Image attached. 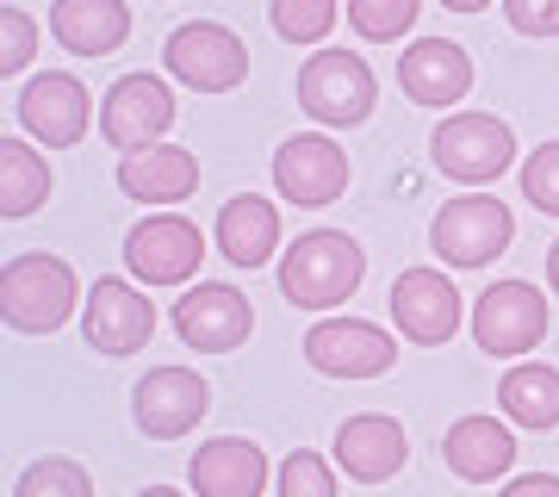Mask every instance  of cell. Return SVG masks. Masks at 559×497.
<instances>
[{
  "label": "cell",
  "instance_id": "30",
  "mask_svg": "<svg viewBox=\"0 0 559 497\" xmlns=\"http://www.w3.org/2000/svg\"><path fill=\"white\" fill-rule=\"evenodd\" d=\"M522 199L535 212H547V218H559V138L540 143L535 156L522 162Z\"/></svg>",
  "mask_w": 559,
  "mask_h": 497
},
{
  "label": "cell",
  "instance_id": "22",
  "mask_svg": "<svg viewBox=\"0 0 559 497\" xmlns=\"http://www.w3.org/2000/svg\"><path fill=\"white\" fill-rule=\"evenodd\" d=\"M50 32L75 57H112L131 38V7L124 0H57L50 7Z\"/></svg>",
  "mask_w": 559,
  "mask_h": 497
},
{
  "label": "cell",
  "instance_id": "5",
  "mask_svg": "<svg viewBox=\"0 0 559 497\" xmlns=\"http://www.w3.org/2000/svg\"><path fill=\"white\" fill-rule=\"evenodd\" d=\"M429 156H436V168L448 180L485 187V180H498V175L516 168V138H510V125L491 119V113H454V119L436 125Z\"/></svg>",
  "mask_w": 559,
  "mask_h": 497
},
{
  "label": "cell",
  "instance_id": "15",
  "mask_svg": "<svg viewBox=\"0 0 559 497\" xmlns=\"http://www.w3.org/2000/svg\"><path fill=\"white\" fill-rule=\"evenodd\" d=\"M460 318H466V311H460V293L441 268H404V274L392 280V323H399L411 342L441 348V342H454Z\"/></svg>",
  "mask_w": 559,
  "mask_h": 497
},
{
  "label": "cell",
  "instance_id": "10",
  "mask_svg": "<svg viewBox=\"0 0 559 497\" xmlns=\"http://www.w3.org/2000/svg\"><path fill=\"white\" fill-rule=\"evenodd\" d=\"M305 360L330 379H373V374H392L399 342L367 318H318L305 330Z\"/></svg>",
  "mask_w": 559,
  "mask_h": 497
},
{
  "label": "cell",
  "instance_id": "35",
  "mask_svg": "<svg viewBox=\"0 0 559 497\" xmlns=\"http://www.w3.org/2000/svg\"><path fill=\"white\" fill-rule=\"evenodd\" d=\"M547 280H554V293H559V242L547 249Z\"/></svg>",
  "mask_w": 559,
  "mask_h": 497
},
{
  "label": "cell",
  "instance_id": "20",
  "mask_svg": "<svg viewBox=\"0 0 559 497\" xmlns=\"http://www.w3.org/2000/svg\"><path fill=\"white\" fill-rule=\"evenodd\" d=\"M119 187L138 205H175V199H187L200 187V162L187 150H175V143H150V150L119 156Z\"/></svg>",
  "mask_w": 559,
  "mask_h": 497
},
{
  "label": "cell",
  "instance_id": "19",
  "mask_svg": "<svg viewBox=\"0 0 559 497\" xmlns=\"http://www.w3.org/2000/svg\"><path fill=\"white\" fill-rule=\"evenodd\" d=\"M399 81L417 106H454L473 94V57L454 38H417L399 57Z\"/></svg>",
  "mask_w": 559,
  "mask_h": 497
},
{
  "label": "cell",
  "instance_id": "16",
  "mask_svg": "<svg viewBox=\"0 0 559 497\" xmlns=\"http://www.w3.org/2000/svg\"><path fill=\"white\" fill-rule=\"evenodd\" d=\"M20 125L25 138L50 143V150H75L87 138V87L75 75H62V69H44L20 87Z\"/></svg>",
  "mask_w": 559,
  "mask_h": 497
},
{
  "label": "cell",
  "instance_id": "21",
  "mask_svg": "<svg viewBox=\"0 0 559 497\" xmlns=\"http://www.w3.org/2000/svg\"><path fill=\"white\" fill-rule=\"evenodd\" d=\"M441 460H448L466 485H485V478H503L516 466V436H510V423H498V417H460L454 429L441 436Z\"/></svg>",
  "mask_w": 559,
  "mask_h": 497
},
{
  "label": "cell",
  "instance_id": "24",
  "mask_svg": "<svg viewBox=\"0 0 559 497\" xmlns=\"http://www.w3.org/2000/svg\"><path fill=\"white\" fill-rule=\"evenodd\" d=\"M498 404L516 429H559V367L522 360L498 379Z\"/></svg>",
  "mask_w": 559,
  "mask_h": 497
},
{
  "label": "cell",
  "instance_id": "18",
  "mask_svg": "<svg viewBox=\"0 0 559 497\" xmlns=\"http://www.w3.org/2000/svg\"><path fill=\"white\" fill-rule=\"evenodd\" d=\"M187 485H193V497H261L267 492V454L249 436H218L193 448Z\"/></svg>",
  "mask_w": 559,
  "mask_h": 497
},
{
  "label": "cell",
  "instance_id": "27",
  "mask_svg": "<svg viewBox=\"0 0 559 497\" xmlns=\"http://www.w3.org/2000/svg\"><path fill=\"white\" fill-rule=\"evenodd\" d=\"M267 25L286 44H323L336 25V0H267Z\"/></svg>",
  "mask_w": 559,
  "mask_h": 497
},
{
  "label": "cell",
  "instance_id": "12",
  "mask_svg": "<svg viewBox=\"0 0 559 497\" xmlns=\"http://www.w3.org/2000/svg\"><path fill=\"white\" fill-rule=\"evenodd\" d=\"M175 125V94L162 75H119L100 99V131L112 150H150L162 143V131Z\"/></svg>",
  "mask_w": 559,
  "mask_h": 497
},
{
  "label": "cell",
  "instance_id": "17",
  "mask_svg": "<svg viewBox=\"0 0 559 497\" xmlns=\"http://www.w3.org/2000/svg\"><path fill=\"white\" fill-rule=\"evenodd\" d=\"M404 460H411V436H404V423L385 417V411L348 417L336 429V466L348 478H360V485H385V478H399Z\"/></svg>",
  "mask_w": 559,
  "mask_h": 497
},
{
  "label": "cell",
  "instance_id": "1",
  "mask_svg": "<svg viewBox=\"0 0 559 497\" xmlns=\"http://www.w3.org/2000/svg\"><path fill=\"white\" fill-rule=\"evenodd\" d=\"M367 256L348 230H305L286 256H280V293L299 311H336L342 298H355Z\"/></svg>",
  "mask_w": 559,
  "mask_h": 497
},
{
  "label": "cell",
  "instance_id": "31",
  "mask_svg": "<svg viewBox=\"0 0 559 497\" xmlns=\"http://www.w3.org/2000/svg\"><path fill=\"white\" fill-rule=\"evenodd\" d=\"M32 57H38V25L25 20L20 7H0V75L13 81Z\"/></svg>",
  "mask_w": 559,
  "mask_h": 497
},
{
  "label": "cell",
  "instance_id": "36",
  "mask_svg": "<svg viewBox=\"0 0 559 497\" xmlns=\"http://www.w3.org/2000/svg\"><path fill=\"white\" fill-rule=\"evenodd\" d=\"M138 497H180V492H175V485H143Z\"/></svg>",
  "mask_w": 559,
  "mask_h": 497
},
{
  "label": "cell",
  "instance_id": "28",
  "mask_svg": "<svg viewBox=\"0 0 559 497\" xmlns=\"http://www.w3.org/2000/svg\"><path fill=\"white\" fill-rule=\"evenodd\" d=\"M423 0H348V20L367 44H399L411 25H417Z\"/></svg>",
  "mask_w": 559,
  "mask_h": 497
},
{
  "label": "cell",
  "instance_id": "34",
  "mask_svg": "<svg viewBox=\"0 0 559 497\" xmlns=\"http://www.w3.org/2000/svg\"><path fill=\"white\" fill-rule=\"evenodd\" d=\"M441 7H448V13H485L491 0H441Z\"/></svg>",
  "mask_w": 559,
  "mask_h": 497
},
{
  "label": "cell",
  "instance_id": "6",
  "mask_svg": "<svg viewBox=\"0 0 559 497\" xmlns=\"http://www.w3.org/2000/svg\"><path fill=\"white\" fill-rule=\"evenodd\" d=\"M516 237V218L510 205L491 193H466V199H448L429 224V249H436L448 268H491V261L510 249Z\"/></svg>",
  "mask_w": 559,
  "mask_h": 497
},
{
  "label": "cell",
  "instance_id": "13",
  "mask_svg": "<svg viewBox=\"0 0 559 497\" xmlns=\"http://www.w3.org/2000/svg\"><path fill=\"white\" fill-rule=\"evenodd\" d=\"M205 404H212V386H205L193 367H156V374L138 379L131 392V417L150 441H175L187 429H200Z\"/></svg>",
  "mask_w": 559,
  "mask_h": 497
},
{
  "label": "cell",
  "instance_id": "29",
  "mask_svg": "<svg viewBox=\"0 0 559 497\" xmlns=\"http://www.w3.org/2000/svg\"><path fill=\"white\" fill-rule=\"evenodd\" d=\"M280 497H336V473L318 448H293L280 460Z\"/></svg>",
  "mask_w": 559,
  "mask_h": 497
},
{
  "label": "cell",
  "instance_id": "33",
  "mask_svg": "<svg viewBox=\"0 0 559 497\" xmlns=\"http://www.w3.org/2000/svg\"><path fill=\"white\" fill-rule=\"evenodd\" d=\"M498 497H559V473H522V478H510Z\"/></svg>",
  "mask_w": 559,
  "mask_h": 497
},
{
  "label": "cell",
  "instance_id": "3",
  "mask_svg": "<svg viewBox=\"0 0 559 497\" xmlns=\"http://www.w3.org/2000/svg\"><path fill=\"white\" fill-rule=\"evenodd\" d=\"M162 62H168V75H175L180 87H193V94H230V87H242V75H249L242 38L218 20L175 25V32L162 38Z\"/></svg>",
  "mask_w": 559,
  "mask_h": 497
},
{
  "label": "cell",
  "instance_id": "26",
  "mask_svg": "<svg viewBox=\"0 0 559 497\" xmlns=\"http://www.w3.org/2000/svg\"><path fill=\"white\" fill-rule=\"evenodd\" d=\"M13 497H94V478H87L81 460L44 454V460H32V466L13 478Z\"/></svg>",
  "mask_w": 559,
  "mask_h": 497
},
{
  "label": "cell",
  "instance_id": "11",
  "mask_svg": "<svg viewBox=\"0 0 559 497\" xmlns=\"http://www.w3.org/2000/svg\"><path fill=\"white\" fill-rule=\"evenodd\" d=\"M249 330H255V305L224 280H205L187 298H175V336L200 355H230L249 342Z\"/></svg>",
  "mask_w": 559,
  "mask_h": 497
},
{
  "label": "cell",
  "instance_id": "32",
  "mask_svg": "<svg viewBox=\"0 0 559 497\" xmlns=\"http://www.w3.org/2000/svg\"><path fill=\"white\" fill-rule=\"evenodd\" d=\"M503 20L516 25L522 38H554L559 32V0H503Z\"/></svg>",
  "mask_w": 559,
  "mask_h": 497
},
{
  "label": "cell",
  "instance_id": "23",
  "mask_svg": "<svg viewBox=\"0 0 559 497\" xmlns=\"http://www.w3.org/2000/svg\"><path fill=\"white\" fill-rule=\"evenodd\" d=\"M218 249L230 268H267L280 249V212H274V199H261V193H237V199H224V212H218Z\"/></svg>",
  "mask_w": 559,
  "mask_h": 497
},
{
  "label": "cell",
  "instance_id": "7",
  "mask_svg": "<svg viewBox=\"0 0 559 497\" xmlns=\"http://www.w3.org/2000/svg\"><path fill=\"white\" fill-rule=\"evenodd\" d=\"M540 336H547V298L528 280H498V286L479 293V305H473V342H479L485 355L516 360L528 348H540Z\"/></svg>",
  "mask_w": 559,
  "mask_h": 497
},
{
  "label": "cell",
  "instance_id": "14",
  "mask_svg": "<svg viewBox=\"0 0 559 497\" xmlns=\"http://www.w3.org/2000/svg\"><path fill=\"white\" fill-rule=\"evenodd\" d=\"M81 330H87V342H94L100 355H138V348H150V336H156V305H150L124 274H106V280H94V293H87Z\"/></svg>",
  "mask_w": 559,
  "mask_h": 497
},
{
  "label": "cell",
  "instance_id": "2",
  "mask_svg": "<svg viewBox=\"0 0 559 497\" xmlns=\"http://www.w3.org/2000/svg\"><path fill=\"white\" fill-rule=\"evenodd\" d=\"M75 268L62 256H13L0 268V318L13 336H50L75 318Z\"/></svg>",
  "mask_w": 559,
  "mask_h": 497
},
{
  "label": "cell",
  "instance_id": "25",
  "mask_svg": "<svg viewBox=\"0 0 559 497\" xmlns=\"http://www.w3.org/2000/svg\"><path fill=\"white\" fill-rule=\"evenodd\" d=\"M50 199V162L25 150V138H0V218H32Z\"/></svg>",
  "mask_w": 559,
  "mask_h": 497
},
{
  "label": "cell",
  "instance_id": "8",
  "mask_svg": "<svg viewBox=\"0 0 559 497\" xmlns=\"http://www.w3.org/2000/svg\"><path fill=\"white\" fill-rule=\"evenodd\" d=\"M205 261V237L193 218H180V212H156V218L131 224V237H124V268L143 280V286H180V280H193Z\"/></svg>",
  "mask_w": 559,
  "mask_h": 497
},
{
  "label": "cell",
  "instance_id": "4",
  "mask_svg": "<svg viewBox=\"0 0 559 497\" xmlns=\"http://www.w3.org/2000/svg\"><path fill=\"white\" fill-rule=\"evenodd\" d=\"M373 99H380V81H373V69H367L355 50H311V57H305V69H299V106L318 125H336V131L367 125Z\"/></svg>",
  "mask_w": 559,
  "mask_h": 497
},
{
  "label": "cell",
  "instance_id": "9",
  "mask_svg": "<svg viewBox=\"0 0 559 497\" xmlns=\"http://www.w3.org/2000/svg\"><path fill=\"white\" fill-rule=\"evenodd\" d=\"M274 187L280 199H293L305 212L336 205L348 193V150L336 138H323V131H299V138H286L274 150Z\"/></svg>",
  "mask_w": 559,
  "mask_h": 497
}]
</instances>
